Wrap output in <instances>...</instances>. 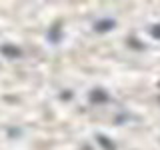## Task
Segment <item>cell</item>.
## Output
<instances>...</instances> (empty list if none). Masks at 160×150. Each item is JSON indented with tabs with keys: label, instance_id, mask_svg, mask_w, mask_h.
I'll use <instances>...</instances> for the list:
<instances>
[{
	"label": "cell",
	"instance_id": "cell-1",
	"mask_svg": "<svg viewBox=\"0 0 160 150\" xmlns=\"http://www.w3.org/2000/svg\"><path fill=\"white\" fill-rule=\"evenodd\" d=\"M0 52L6 54V56H14V58H16L18 54H20V50L14 48V46H2V48H0Z\"/></svg>",
	"mask_w": 160,
	"mask_h": 150
}]
</instances>
